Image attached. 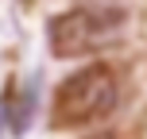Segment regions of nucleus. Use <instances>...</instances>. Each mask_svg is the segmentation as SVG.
Wrapping results in <instances>:
<instances>
[{
  "label": "nucleus",
  "instance_id": "f257e3e1",
  "mask_svg": "<svg viewBox=\"0 0 147 139\" xmlns=\"http://www.w3.org/2000/svg\"><path fill=\"white\" fill-rule=\"evenodd\" d=\"M120 104V77L112 66L93 62L81 66L78 73L58 81L51 97V124L54 128H85L97 120L112 116Z\"/></svg>",
  "mask_w": 147,
  "mask_h": 139
},
{
  "label": "nucleus",
  "instance_id": "f03ea898",
  "mask_svg": "<svg viewBox=\"0 0 147 139\" xmlns=\"http://www.w3.org/2000/svg\"><path fill=\"white\" fill-rule=\"evenodd\" d=\"M128 27V12L112 4H81L47 23V43L54 58H81L101 46H112Z\"/></svg>",
  "mask_w": 147,
  "mask_h": 139
},
{
  "label": "nucleus",
  "instance_id": "7ed1b4c3",
  "mask_svg": "<svg viewBox=\"0 0 147 139\" xmlns=\"http://www.w3.org/2000/svg\"><path fill=\"white\" fill-rule=\"evenodd\" d=\"M85 139H116V135H109V132H101V135H85Z\"/></svg>",
  "mask_w": 147,
  "mask_h": 139
}]
</instances>
